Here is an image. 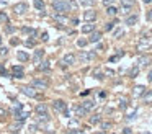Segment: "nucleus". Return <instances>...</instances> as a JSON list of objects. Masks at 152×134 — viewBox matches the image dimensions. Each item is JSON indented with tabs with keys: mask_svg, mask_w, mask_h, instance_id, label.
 <instances>
[{
	"mask_svg": "<svg viewBox=\"0 0 152 134\" xmlns=\"http://www.w3.org/2000/svg\"><path fill=\"white\" fill-rule=\"evenodd\" d=\"M134 0H121V8H119V12L124 13V15H129V12L132 10V7H134Z\"/></svg>",
	"mask_w": 152,
	"mask_h": 134,
	"instance_id": "3",
	"label": "nucleus"
},
{
	"mask_svg": "<svg viewBox=\"0 0 152 134\" xmlns=\"http://www.w3.org/2000/svg\"><path fill=\"white\" fill-rule=\"evenodd\" d=\"M147 20H149V21H152V8L147 12Z\"/></svg>",
	"mask_w": 152,
	"mask_h": 134,
	"instance_id": "46",
	"label": "nucleus"
},
{
	"mask_svg": "<svg viewBox=\"0 0 152 134\" xmlns=\"http://www.w3.org/2000/svg\"><path fill=\"white\" fill-rule=\"evenodd\" d=\"M82 106L85 108L87 111H90V110L95 108V101H93V100H85V101H82Z\"/></svg>",
	"mask_w": 152,
	"mask_h": 134,
	"instance_id": "24",
	"label": "nucleus"
},
{
	"mask_svg": "<svg viewBox=\"0 0 152 134\" xmlns=\"http://www.w3.org/2000/svg\"><path fill=\"white\" fill-rule=\"evenodd\" d=\"M7 21H8V16L5 15V13L0 12V23H7Z\"/></svg>",
	"mask_w": 152,
	"mask_h": 134,
	"instance_id": "39",
	"label": "nucleus"
},
{
	"mask_svg": "<svg viewBox=\"0 0 152 134\" xmlns=\"http://www.w3.org/2000/svg\"><path fill=\"white\" fill-rule=\"evenodd\" d=\"M100 39H102V33H100V31H93V33H90L88 42H98Z\"/></svg>",
	"mask_w": 152,
	"mask_h": 134,
	"instance_id": "18",
	"label": "nucleus"
},
{
	"mask_svg": "<svg viewBox=\"0 0 152 134\" xmlns=\"http://www.w3.org/2000/svg\"><path fill=\"white\" fill-rule=\"evenodd\" d=\"M144 3H152V0H142Z\"/></svg>",
	"mask_w": 152,
	"mask_h": 134,
	"instance_id": "50",
	"label": "nucleus"
},
{
	"mask_svg": "<svg viewBox=\"0 0 152 134\" xmlns=\"http://www.w3.org/2000/svg\"><path fill=\"white\" fill-rule=\"evenodd\" d=\"M53 106L56 108L57 111H61V113H66L67 111V103L64 100H56V101H53Z\"/></svg>",
	"mask_w": 152,
	"mask_h": 134,
	"instance_id": "9",
	"label": "nucleus"
},
{
	"mask_svg": "<svg viewBox=\"0 0 152 134\" xmlns=\"http://www.w3.org/2000/svg\"><path fill=\"white\" fill-rule=\"evenodd\" d=\"M33 5H34V8L36 10H39V12H43L44 10V0H33Z\"/></svg>",
	"mask_w": 152,
	"mask_h": 134,
	"instance_id": "26",
	"label": "nucleus"
},
{
	"mask_svg": "<svg viewBox=\"0 0 152 134\" xmlns=\"http://www.w3.org/2000/svg\"><path fill=\"white\" fill-rule=\"evenodd\" d=\"M118 12H119V8L115 5H108V8H106V15H110V16H115Z\"/></svg>",
	"mask_w": 152,
	"mask_h": 134,
	"instance_id": "25",
	"label": "nucleus"
},
{
	"mask_svg": "<svg viewBox=\"0 0 152 134\" xmlns=\"http://www.w3.org/2000/svg\"><path fill=\"white\" fill-rule=\"evenodd\" d=\"M113 2H115V0H103V5H106V7H108V5H111Z\"/></svg>",
	"mask_w": 152,
	"mask_h": 134,
	"instance_id": "45",
	"label": "nucleus"
},
{
	"mask_svg": "<svg viewBox=\"0 0 152 134\" xmlns=\"http://www.w3.org/2000/svg\"><path fill=\"white\" fill-rule=\"evenodd\" d=\"M93 3H95V0H80V5H83V7H90Z\"/></svg>",
	"mask_w": 152,
	"mask_h": 134,
	"instance_id": "34",
	"label": "nucleus"
},
{
	"mask_svg": "<svg viewBox=\"0 0 152 134\" xmlns=\"http://www.w3.org/2000/svg\"><path fill=\"white\" fill-rule=\"evenodd\" d=\"M49 119H51V116L48 113H38V116H36L38 123H48Z\"/></svg>",
	"mask_w": 152,
	"mask_h": 134,
	"instance_id": "22",
	"label": "nucleus"
},
{
	"mask_svg": "<svg viewBox=\"0 0 152 134\" xmlns=\"http://www.w3.org/2000/svg\"><path fill=\"white\" fill-rule=\"evenodd\" d=\"M100 119H102V116H100V114H93V116L90 118V124H96V123H100Z\"/></svg>",
	"mask_w": 152,
	"mask_h": 134,
	"instance_id": "31",
	"label": "nucleus"
},
{
	"mask_svg": "<svg viewBox=\"0 0 152 134\" xmlns=\"http://www.w3.org/2000/svg\"><path fill=\"white\" fill-rule=\"evenodd\" d=\"M142 101L145 105H151L152 103V90H145L144 95H142Z\"/></svg>",
	"mask_w": 152,
	"mask_h": 134,
	"instance_id": "19",
	"label": "nucleus"
},
{
	"mask_svg": "<svg viewBox=\"0 0 152 134\" xmlns=\"http://www.w3.org/2000/svg\"><path fill=\"white\" fill-rule=\"evenodd\" d=\"M151 62H152V59L149 57V56H142V57H139V61H137L139 69H145V67H149V65H151Z\"/></svg>",
	"mask_w": 152,
	"mask_h": 134,
	"instance_id": "10",
	"label": "nucleus"
},
{
	"mask_svg": "<svg viewBox=\"0 0 152 134\" xmlns=\"http://www.w3.org/2000/svg\"><path fill=\"white\" fill-rule=\"evenodd\" d=\"M13 116H15V119H17V121H25L28 116H30V113L25 111V110H20V111H17V113H13Z\"/></svg>",
	"mask_w": 152,
	"mask_h": 134,
	"instance_id": "12",
	"label": "nucleus"
},
{
	"mask_svg": "<svg viewBox=\"0 0 152 134\" xmlns=\"http://www.w3.org/2000/svg\"><path fill=\"white\" fill-rule=\"evenodd\" d=\"M70 23H72V25H79V18H72V20H70Z\"/></svg>",
	"mask_w": 152,
	"mask_h": 134,
	"instance_id": "48",
	"label": "nucleus"
},
{
	"mask_svg": "<svg viewBox=\"0 0 152 134\" xmlns=\"http://www.w3.org/2000/svg\"><path fill=\"white\" fill-rule=\"evenodd\" d=\"M13 12L18 13V15H23V13H26V12H28V3L20 2V3H17V5H13Z\"/></svg>",
	"mask_w": 152,
	"mask_h": 134,
	"instance_id": "8",
	"label": "nucleus"
},
{
	"mask_svg": "<svg viewBox=\"0 0 152 134\" xmlns=\"http://www.w3.org/2000/svg\"><path fill=\"white\" fill-rule=\"evenodd\" d=\"M10 44H13V46H17V44H20V39H17V38H13V39H10Z\"/></svg>",
	"mask_w": 152,
	"mask_h": 134,
	"instance_id": "44",
	"label": "nucleus"
},
{
	"mask_svg": "<svg viewBox=\"0 0 152 134\" xmlns=\"http://www.w3.org/2000/svg\"><path fill=\"white\" fill-rule=\"evenodd\" d=\"M124 134H132V131L129 129V127H126V129H124Z\"/></svg>",
	"mask_w": 152,
	"mask_h": 134,
	"instance_id": "49",
	"label": "nucleus"
},
{
	"mask_svg": "<svg viewBox=\"0 0 152 134\" xmlns=\"http://www.w3.org/2000/svg\"><path fill=\"white\" fill-rule=\"evenodd\" d=\"M147 80H149V82H151V83H152V69H151V70H149V74H147Z\"/></svg>",
	"mask_w": 152,
	"mask_h": 134,
	"instance_id": "47",
	"label": "nucleus"
},
{
	"mask_svg": "<svg viewBox=\"0 0 152 134\" xmlns=\"http://www.w3.org/2000/svg\"><path fill=\"white\" fill-rule=\"evenodd\" d=\"M74 113H75L77 116H85L88 111H87L85 108L82 106V105H75V106H74Z\"/></svg>",
	"mask_w": 152,
	"mask_h": 134,
	"instance_id": "17",
	"label": "nucleus"
},
{
	"mask_svg": "<svg viewBox=\"0 0 152 134\" xmlns=\"http://www.w3.org/2000/svg\"><path fill=\"white\" fill-rule=\"evenodd\" d=\"M38 70L39 72H49L51 70V62L49 61H43L38 64Z\"/></svg>",
	"mask_w": 152,
	"mask_h": 134,
	"instance_id": "15",
	"label": "nucleus"
},
{
	"mask_svg": "<svg viewBox=\"0 0 152 134\" xmlns=\"http://www.w3.org/2000/svg\"><path fill=\"white\" fill-rule=\"evenodd\" d=\"M87 42H88V39H79V41H77V46H79V48H83Z\"/></svg>",
	"mask_w": 152,
	"mask_h": 134,
	"instance_id": "40",
	"label": "nucleus"
},
{
	"mask_svg": "<svg viewBox=\"0 0 152 134\" xmlns=\"http://www.w3.org/2000/svg\"><path fill=\"white\" fill-rule=\"evenodd\" d=\"M20 90L23 95H26V97H30V98H38V90L33 85H30V87H21Z\"/></svg>",
	"mask_w": 152,
	"mask_h": 134,
	"instance_id": "4",
	"label": "nucleus"
},
{
	"mask_svg": "<svg viewBox=\"0 0 152 134\" xmlns=\"http://www.w3.org/2000/svg\"><path fill=\"white\" fill-rule=\"evenodd\" d=\"M43 56H44V49H36V51H34V56H33L34 62H36V64H39L41 59H43Z\"/></svg>",
	"mask_w": 152,
	"mask_h": 134,
	"instance_id": "20",
	"label": "nucleus"
},
{
	"mask_svg": "<svg viewBox=\"0 0 152 134\" xmlns=\"http://www.w3.org/2000/svg\"><path fill=\"white\" fill-rule=\"evenodd\" d=\"M12 134H18V131H13V133H12Z\"/></svg>",
	"mask_w": 152,
	"mask_h": 134,
	"instance_id": "51",
	"label": "nucleus"
},
{
	"mask_svg": "<svg viewBox=\"0 0 152 134\" xmlns=\"http://www.w3.org/2000/svg\"><path fill=\"white\" fill-rule=\"evenodd\" d=\"M53 8L56 13H64V15L67 12H70V7L67 0H53Z\"/></svg>",
	"mask_w": 152,
	"mask_h": 134,
	"instance_id": "1",
	"label": "nucleus"
},
{
	"mask_svg": "<svg viewBox=\"0 0 152 134\" xmlns=\"http://www.w3.org/2000/svg\"><path fill=\"white\" fill-rule=\"evenodd\" d=\"M93 31H95V25H93V21H87L85 25L82 26V33H85V34L93 33Z\"/></svg>",
	"mask_w": 152,
	"mask_h": 134,
	"instance_id": "14",
	"label": "nucleus"
},
{
	"mask_svg": "<svg viewBox=\"0 0 152 134\" xmlns=\"http://www.w3.org/2000/svg\"><path fill=\"white\" fill-rule=\"evenodd\" d=\"M0 44H2V36H0Z\"/></svg>",
	"mask_w": 152,
	"mask_h": 134,
	"instance_id": "52",
	"label": "nucleus"
},
{
	"mask_svg": "<svg viewBox=\"0 0 152 134\" xmlns=\"http://www.w3.org/2000/svg\"><path fill=\"white\" fill-rule=\"evenodd\" d=\"M5 31H7V33H10V34H12V33H15V31H17V28H15V26L7 25V26H5Z\"/></svg>",
	"mask_w": 152,
	"mask_h": 134,
	"instance_id": "38",
	"label": "nucleus"
},
{
	"mask_svg": "<svg viewBox=\"0 0 152 134\" xmlns=\"http://www.w3.org/2000/svg\"><path fill=\"white\" fill-rule=\"evenodd\" d=\"M137 74H139V65H134V67L129 70V77L134 78V77H137Z\"/></svg>",
	"mask_w": 152,
	"mask_h": 134,
	"instance_id": "29",
	"label": "nucleus"
},
{
	"mask_svg": "<svg viewBox=\"0 0 152 134\" xmlns=\"http://www.w3.org/2000/svg\"><path fill=\"white\" fill-rule=\"evenodd\" d=\"M96 57V52L95 51H82L80 52V59L83 62H88V61H93Z\"/></svg>",
	"mask_w": 152,
	"mask_h": 134,
	"instance_id": "6",
	"label": "nucleus"
},
{
	"mask_svg": "<svg viewBox=\"0 0 152 134\" xmlns=\"http://www.w3.org/2000/svg\"><path fill=\"white\" fill-rule=\"evenodd\" d=\"M21 31H23V33H26V34H31V36H33V38H34V36H36V29H33V28H30V26H23V28H21Z\"/></svg>",
	"mask_w": 152,
	"mask_h": 134,
	"instance_id": "27",
	"label": "nucleus"
},
{
	"mask_svg": "<svg viewBox=\"0 0 152 134\" xmlns=\"http://www.w3.org/2000/svg\"><path fill=\"white\" fill-rule=\"evenodd\" d=\"M8 54V49L7 48H0V56H7Z\"/></svg>",
	"mask_w": 152,
	"mask_h": 134,
	"instance_id": "43",
	"label": "nucleus"
},
{
	"mask_svg": "<svg viewBox=\"0 0 152 134\" xmlns=\"http://www.w3.org/2000/svg\"><path fill=\"white\" fill-rule=\"evenodd\" d=\"M41 41H44V42L49 41V34H48V31H43V33H41Z\"/></svg>",
	"mask_w": 152,
	"mask_h": 134,
	"instance_id": "36",
	"label": "nucleus"
},
{
	"mask_svg": "<svg viewBox=\"0 0 152 134\" xmlns=\"http://www.w3.org/2000/svg\"><path fill=\"white\" fill-rule=\"evenodd\" d=\"M25 46H28V48H31V46H34V38H33V36H31L30 39H26V41H25Z\"/></svg>",
	"mask_w": 152,
	"mask_h": 134,
	"instance_id": "37",
	"label": "nucleus"
},
{
	"mask_svg": "<svg viewBox=\"0 0 152 134\" xmlns=\"http://www.w3.org/2000/svg\"><path fill=\"white\" fill-rule=\"evenodd\" d=\"M67 2H69L70 10H77V8H79V3H77L75 0H67Z\"/></svg>",
	"mask_w": 152,
	"mask_h": 134,
	"instance_id": "33",
	"label": "nucleus"
},
{
	"mask_svg": "<svg viewBox=\"0 0 152 134\" xmlns=\"http://www.w3.org/2000/svg\"><path fill=\"white\" fill-rule=\"evenodd\" d=\"M36 113H48V105L39 103V105L36 106Z\"/></svg>",
	"mask_w": 152,
	"mask_h": 134,
	"instance_id": "28",
	"label": "nucleus"
},
{
	"mask_svg": "<svg viewBox=\"0 0 152 134\" xmlns=\"http://www.w3.org/2000/svg\"><path fill=\"white\" fill-rule=\"evenodd\" d=\"M116 23H118V21H110V23H106V25H105V31H111V29L115 28Z\"/></svg>",
	"mask_w": 152,
	"mask_h": 134,
	"instance_id": "32",
	"label": "nucleus"
},
{
	"mask_svg": "<svg viewBox=\"0 0 152 134\" xmlns=\"http://www.w3.org/2000/svg\"><path fill=\"white\" fill-rule=\"evenodd\" d=\"M31 85H33L34 88H43V90H44V88L49 87V82L44 80V78H34V80L31 82Z\"/></svg>",
	"mask_w": 152,
	"mask_h": 134,
	"instance_id": "7",
	"label": "nucleus"
},
{
	"mask_svg": "<svg viewBox=\"0 0 152 134\" xmlns=\"http://www.w3.org/2000/svg\"><path fill=\"white\" fill-rule=\"evenodd\" d=\"M51 18L56 20L59 25H64V23H67V16L64 15V13H53V15H51Z\"/></svg>",
	"mask_w": 152,
	"mask_h": 134,
	"instance_id": "11",
	"label": "nucleus"
},
{
	"mask_svg": "<svg viewBox=\"0 0 152 134\" xmlns=\"http://www.w3.org/2000/svg\"><path fill=\"white\" fill-rule=\"evenodd\" d=\"M110 127H111V123H102V129H103V131L110 129Z\"/></svg>",
	"mask_w": 152,
	"mask_h": 134,
	"instance_id": "42",
	"label": "nucleus"
},
{
	"mask_svg": "<svg viewBox=\"0 0 152 134\" xmlns=\"http://www.w3.org/2000/svg\"><path fill=\"white\" fill-rule=\"evenodd\" d=\"M93 77L98 78V80H103V77H105V75L102 74V70H95V72H93Z\"/></svg>",
	"mask_w": 152,
	"mask_h": 134,
	"instance_id": "35",
	"label": "nucleus"
},
{
	"mask_svg": "<svg viewBox=\"0 0 152 134\" xmlns=\"http://www.w3.org/2000/svg\"><path fill=\"white\" fill-rule=\"evenodd\" d=\"M137 20H139L137 15H128V16H126V20H124V23L128 26H134L136 23H137Z\"/></svg>",
	"mask_w": 152,
	"mask_h": 134,
	"instance_id": "16",
	"label": "nucleus"
},
{
	"mask_svg": "<svg viewBox=\"0 0 152 134\" xmlns=\"http://www.w3.org/2000/svg\"><path fill=\"white\" fill-rule=\"evenodd\" d=\"M144 92H145V87H142V85H136L134 90H132V95H134V97H142Z\"/></svg>",
	"mask_w": 152,
	"mask_h": 134,
	"instance_id": "21",
	"label": "nucleus"
},
{
	"mask_svg": "<svg viewBox=\"0 0 152 134\" xmlns=\"http://www.w3.org/2000/svg\"><path fill=\"white\" fill-rule=\"evenodd\" d=\"M113 34H115V38H119V36H123L124 33H123V29H115V33H113Z\"/></svg>",
	"mask_w": 152,
	"mask_h": 134,
	"instance_id": "41",
	"label": "nucleus"
},
{
	"mask_svg": "<svg viewBox=\"0 0 152 134\" xmlns=\"http://www.w3.org/2000/svg\"><path fill=\"white\" fill-rule=\"evenodd\" d=\"M74 64H75V54H72V52L66 54L61 59V65H62V67H66V65H74Z\"/></svg>",
	"mask_w": 152,
	"mask_h": 134,
	"instance_id": "5",
	"label": "nucleus"
},
{
	"mask_svg": "<svg viewBox=\"0 0 152 134\" xmlns=\"http://www.w3.org/2000/svg\"><path fill=\"white\" fill-rule=\"evenodd\" d=\"M119 108H121V110H126V108H128V100H126V98H119V105H118Z\"/></svg>",
	"mask_w": 152,
	"mask_h": 134,
	"instance_id": "30",
	"label": "nucleus"
},
{
	"mask_svg": "<svg viewBox=\"0 0 152 134\" xmlns=\"http://www.w3.org/2000/svg\"><path fill=\"white\" fill-rule=\"evenodd\" d=\"M17 57H18V61H20V62H26L28 59H30V54H28L26 51H18L17 52Z\"/></svg>",
	"mask_w": 152,
	"mask_h": 134,
	"instance_id": "23",
	"label": "nucleus"
},
{
	"mask_svg": "<svg viewBox=\"0 0 152 134\" xmlns=\"http://www.w3.org/2000/svg\"><path fill=\"white\" fill-rule=\"evenodd\" d=\"M83 18H85V21H95L96 20V12L95 10H87V12L83 13Z\"/></svg>",
	"mask_w": 152,
	"mask_h": 134,
	"instance_id": "13",
	"label": "nucleus"
},
{
	"mask_svg": "<svg viewBox=\"0 0 152 134\" xmlns=\"http://www.w3.org/2000/svg\"><path fill=\"white\" fill-rule=\"evenodd\" d=\"M12 77L13 78H23L25 77V67L20 64L12 65Z\"/></svg>",
	"mask_w": 152,
	"mask_h": 134,
	"instance_id": "2",
	"label": "nucleus"
}]
</instances>
